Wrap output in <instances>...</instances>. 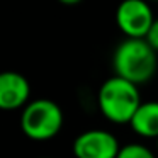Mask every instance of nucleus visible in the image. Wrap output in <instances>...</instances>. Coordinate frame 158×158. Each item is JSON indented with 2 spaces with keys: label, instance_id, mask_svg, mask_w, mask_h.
Segmentation results:
<instances>
[{
  "label": "nucleus",
  "instance_id": "1",
  "mask_svg": "<svg viewBox=\"0 0 158 158\" xmlns=\"http://www.w3.org/2000/svg\"><path fill=\"white\" fill-rule=\"evenodd\" d=\"M155 53L146 39H126L114 51V72L134 85L146 83L156 72Z\"/></svg>",
  "mask_w": 158,
  "mask_h": 158
},
{
  "label": "nucleus",
  "instance_id": "2",
  "mask_svg": "<svg viewBox=\"0 0 158 158\" xmlns=\"http://www.w3.org/2000/svg\"><path fill=\"white\" fill-rule=\"evenodd\" d=\"M99 109L106 119L116 124H129L141 102L138 85L114 75L100 85L97 95Z\"/></svg>",
  "mask_w": 158,
  "mask_h": 158
},
{
  "label": "nucleus",
  "instance_id": "3",
  "mask_svg": "<svg viewBox=\"0 0 158 158\" xmlns=\"http://www.w3.org/2000/svg\"><path fill=\"white\" fill-rule=\"evenodd\" d=\"M63 126V112L56 102L38 99L29 102L21 114V129L29 139L48 141L60 133Z\"/></svg>",
  "mask_w": 158,
  "mask_h": 158
},
{
  "label": "nucleus",
  "instance_id": "4",
  "mask_svg": "<svg viewBox=\"0 0 158 158\" xmlns=\"http://www.w3.org/2000/svg\"><path fill=\"white\" fill-rule=\"evenodd\" d=\"M117 27L127 39H144L155 22L153 10L143 0H124L116 10Z\"/></svg>",
  "mask_w": 158,
  "mask_h": 158
},
{
  "label": "nucleus",
  "instance_id": "5",
  "mask_svg": "<svg viewBox=\"0 0 158 158\" xmlns=\"http://www.w3.org/2000/svg\"><path fill=\"white\" fill-rule=\"evenodd\" d=\"M119 151L117 138L104 129H89L73 141V155L77 158H117Z\"/></svg>",
  "mask_w": 158,
  "mask_h": 158
},
{
  "label": "nucleus",
  "instance_id": "6",
  "mask_svg": "<svg viewBox=\"0 0 158 158\" xmlns=\"http://www.w3.org/2000/svg\"><path fill=\"white\" fill-rule=\"evenodd\" d=\"M31 85L24 75L17 72L0 73V109L14 110L27 106Z\"/></svg>",
  "mask_w": 158,
  "mask_h": 158
},
{
  "label": "nucleus",
  "instance_id": "7",
  "mask_svg": "<svg viewBox=\"0 0 158 158\" xmlns=\"http://www.w3.org/2000/svg\"><path fill=\"white\" fill-rule=\"evenodd\" d=\"M129 126L136 134L143 138H156L158 139V102H143L136 114L133 116Z\"/></svg>",
  "mask_w": 158,
  "mask_h": 158
},
{
  "label": "nucleus",
  "instance_id": "8",
  "mask_svg": "<svg viewBox=\"0 0 158 158\" xmlns=\"http://www.w3.org/2000/svg\"><path fill=\"white\" fill-rule=\"evenodd\" d=\"M117 158H155V155L144 144L129 143V144L121 146V151L117 155Z\"/></svg>",
  "mask_w": 158,
  "mask_h": 158
},
{
  "label": "nucleus",
  "instance_id": "9",
  "mask_svg": "<svg viewBox=\"0 0 158 158\" xmlns=\"http://www.w3.org/2000/svg\"><path fill=\"white\" fill-rule=\"evenodd\" d=\"M144 39H146L148 44H150L155 51H158V19H155L153 26H151L150 32H148V36Z\"/></svg>",
  "mask_w": 158,
  "mask_h": 158
},
{
  "label": "nucleus",
  "instance_id": "10",
  "mask_svg": "<svg viewBox=\"0 0 158 158\" xmlns=\"http://www.w3.org/2000/svg\"><path fill=\"white\" fill-rule=\"evenodd\" d=\"M156 146H158V139H156Z\"/></svg>",
  "mask_w": 158,
  "mask_h": 158
}]
</instances>
